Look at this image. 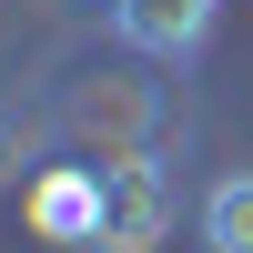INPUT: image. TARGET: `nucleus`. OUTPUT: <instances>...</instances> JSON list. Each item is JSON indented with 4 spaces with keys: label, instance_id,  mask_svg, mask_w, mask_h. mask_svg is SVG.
Instances as JSON below:
<instances>
[{
    "label": "nucleus",
    "instance_id": "obj_1",
    "mask_svg": "<svg viewBox=\"0 0 253 253\" xmlns=\"http://www.w3.org/2000/svg\"><path fill=\"white\" fill-rule=\"evenodd\" d=\"M162 223H172V182H162V162H142V152L101 162V243L152 253V243H162Z\"/></svg>",
    "mask_w": 253,
    "mask_h": 253
},
{
    "label": "nucleus",
    "instance_id": "obj_2",
    "mask_svg": "<svg viewBox=\"0 0 253 253\" xmlns=\"http://www.w3.org/2000/svg\"><path fill=\"white\" fill-rule=\"evenodd\" d=\"M223 0H112V41L142 61H193L203 41H213Z\"/></svg>",
    "mask_w": 253,
    "mask_h": 253
},
{
    "label": "nucleus",
    "instance_id": "obj_3",
    "mask_svg": "<svg viewBox=\"0 0 253 253\" xmlns=\"http://www.w3.org/2000/svg\"><path fill=\"white\" fill-rule=\"evenodd\" d=\"M31 223L51 243H101V172H81V162H61V172L31 182Z\"/></svg>",
    "mask_w": 253,
    "mask_h": 253
},
{
    "label": "nucleus",
    "instance_id": "obj_4",
    "mask_svg": "<svg viewBox=\"0 0 253 253\" xmlns=\"http://www.w3.org/2000/svg\"><path fill=\"white\" fill-rule=\"evenodd\" d=\"M203 253H253V172H223L203 193Z\"/></svg>",
    "mask_w": 253,
    "mask_h": 253
},
{
    "label": "nucleus",
    "instance_id": "obj_5",
    "mask_svg": "<svg viewBox=\"0 0 253 253\" xmlns=\"http://www.w3.org/2000/svg\"><path fill=\"white\" fill-rule=\"evenodd\" d=\"M10 182H20V132L0 122V193H10Z\"/></svg>",
    "mask_w": 253,
    "mask_h": 253
},
{
    "label": "nucleus",
    "instance_id": "obj_6",
    "mask_svg": "<svg viewBox=\"0 0 253 253\" xmlns=\"http://www.w3.org/2000/svg\"><path fill=\"white\" fill-rule=\"evenodd\" d=\"M81 253H132V243H81Z\"/></svg>",
    "mask_w": 253,
    "mask_h": 253
}]
</instances>
